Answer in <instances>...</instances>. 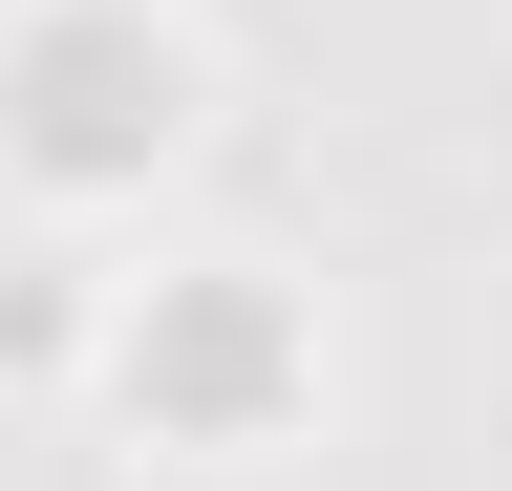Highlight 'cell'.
Wrapping results in <instances>:
<instances>
[{
	"instance_id": "1",
	"label": "cell",
	"mask_w": 512,
	"mask_h": 491,
	"mask_svg": "<svg viewBox=\"0 0 512 491\" xmlns=\"http://www.w3.org/2000/svg\"><path fill=\"white\" fill-rule=\"evenodd\" d=\"M0 86H22V171H150L192 129V43L150 0H22L0 22Z\"/></svg>"
},
{
	"instance_id": "2",
	"label": "cell",
	"mask_w": 512,
	"mask_h": 491,
	"mask_svg": "<svg viewBox=\"0 0 512 491\" xmlns=\"http://www.w3.org/2000/svg\"><path fill=\"white\" fill-rule=\"evenodd\" d=\"M107 342H128V406H171L192 449H256V406H278V363H299V321L256 299V257H192V278H150Z\"/></svg>"
}]
</instances>
